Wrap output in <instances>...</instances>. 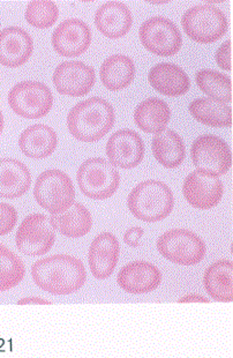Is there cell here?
<instances>
[{"label": "cell", "mask_w": 233, "mask_h": 358, "mask_svg": "<svg viewBox=\"0 0 233 358\" xmlns=\"http://www.w3.org/2000/svg\"><path fill=\"white\" fill-rule=\"evenodd\" d=\"M17 304H20V306H24V304H50V302L37 299V297H30V299H21L20 302H17Z\"/></svg>", "instance_id": "obj_36"}, {"label": "cell", "mask_w": 233, "mask_h": 358, "mask_svg": "<svg viewBox=\"0 0 233 358\" xmlns=\"http://www.w3.org/2000/svg\"><path fill=\"white\" fill-rule=\"evenodd\" d=\"M91 43L89 26L77 19H68L52 34V45L56 52L63 57H77L88 50Z\"/></svg>", "instance_id": "obj_15"}, {"label": "cell", "mask_w": 233, "mask_h": 358, "mask_svg": "<svg viewBox=\"0 0 233 358\" xmlns=\"http://www.w3.org/2000/svg\"><path fill=\"white\" fill-rule=\"evenodd\" d=\"M31 276L43 292L63 296L80 290L87 280V272L79 259L57 255L35 262L31 267Z\"/></svg>", "instance_id": "obj_1"}, {"label": "cell", "mask_w": 233, "mask_h": 358, "mask_svg": "<svg viewBox=\"0 0 233 358\" xmlns=\"http://www.w3.org/2000/svg\"><path fill=\"white\" fill-rule=\"evenodd\" d=\"M59 17V10L54 1L50 0H33L28 3L26 20L30 26L45 29L56 24Z\"/></svg>", "instance_id": "obj_31"}, {"label": "cell", "mask_w": 233, "mask_h": 358, "mask_svg": "<svg viewBox=\"0 0 233 358\" xmlns=\"http://www.w3.org/2000/svg\"><path fill=\"white\" fill-rule=\"evenodd\" d=\"M127 206L137 219L157 222L170 215L174 206V194L167 184L149 179L132 189Z\"/></svg>", "instance_id": "obj_3"}, {"label": "cell", "mask_w": 233, "mask_h": 358, "mask_svg": "<svg viewBox=\"0 0 233 358\" xmlns=\"http://www.w3.org/2000/svg\"><path fill=\"white\" fill-rule=\"evenodd\" d=\"M58 146L57 133L44 124H35L21 133L19 147L29 159H42L54 153Z\"/></svg>", "instance_id": "obj_21"}, {"label": "cell", "mask_w": 233, "mask_h": 358, "mask_svg": "<svg viewBox=\"0 0 233 358\" xmlns=\"http://www.w3.org/2000/svg\"><path fill=\"white\" fill-rule=\"evenodd\" d=\"M180 303H190V302H201V303H208L209 301L208 299H204L202 296L199 295H188L185 296L183 299H179Z\"/></svg>", "instance_id": "obj_35"}, {"label": "cell", "mask_w": 233, "mask_h": 358, "mask_svg": "<svg viewBox=\"0 0 233 358\" xmlns=\"http://www.w3.org/2000/svg\"><path fill=\"white\" fill-rule=\"evenodd\" d=\"M8 104L17 116L37 120L47 116L54 106L50 88L38 81H22L10 90Z\"/></svg>", "instance_id": "obj_8"}, {"label": "cell", "mask_w": 233, "mask_h": 358, "mask_svg": "<svg viewBox=\"0 0 233 358\" xmlns=\"http://www.w3.org/2000/svg\"><path fill=\"white\" fill-rule=\"evenodd\" d=\"M96 74L93 67L82 62H65L54 70V83L58 93L65 96H84L93 90Z\"/></svg>", "instance_id": "obj_13"}, {"label": "cell", "mask_w": 233, "mask_h": 358, "mask_svg": "<svg viewBox=\"0 0 233 358\" xmlns=\"http://www.w3.org/2000/svg\"><path fill=\"white\" fill-rule=\"evenodd\" d=\"M158 252L176 265L193 266L206 256V244L194 232L174 229L165 232L157 241Z\"/></svg>", "instance_id": "obj_7"}, {"label": "cell", "mask_w": 233, "mask_h": 358, "mask_svg": "<svg viewBox=\"0 0 233 358\" xmlns=\"http://www.w3.org/2000/svg\"><path fill=\"white\" fill-rule=\"evenodd\" d=\"M50 221L54 230L70 238L86 236L93 228L91 214L81 203H73L63 212L52 214Z\"/></svg>", "instance_id": "obj_23"}, {"label": "cell", "mask_w": 233, "mask_h": 358, "mask_svg": "<svg viewBox=\"0 0 233 358\" xmlns=\"http://www.w3.org/2000/svg\"><path fill=\"white\" fill-rule=\"evenodd\" d=\"M204 289L217 302L233 301V262L220 260L206 269L204 276Z\"/></svg>", "instance_id": "obj_26"}, {"label": "cell", "mask_w": 233, "mask_h": 358, "mask_svg": "<svg viewBox=\"0 0 233 358\" xmlns=\"http://www.w3.org/2000/svg\"><path fill=\"white\" fill-rule=\"evenodd\" d=\"M54 242L56 231L44 214L28 215L15 235L17 249L28 257L43 256L52 249Z\"/></svg>", "instance_id": "obj_10"}, {"label": "cell", "mask_w": 233, "mask_h": 358, "mask_svg": "<svg viewBox=\"0 0 233 358\" xmlns=\"http://www.w3.org/2000/svg\"><path fill=\"white\" fill-rule=\"evenodd\" d=\"M140 40L149 52L160 57L176 55L183 44L178 27L163 17H150L141 24Z\"/></svg>", "instance_id": "obj_11"}, {"label": "cell", "mask_w": 233, "mask_h": 358, "mask_svg": "<svg viewBox=\"0 0 233 358\" xmlns=\"http://www.w3.org/2000/svg\"><path fill=\"white\" fill-rule=\"evenodd\" d=\"M3 116L1 111H0V136H1V133H3Z\"/></svg>", "instance_id": "obj_37"}, {"label": "cell", "mask_w": 233, "mask_h": 358, "mask_svg": "<svg viewBox=\"0 0 233 358\" xmlns=\"http://www.w3.org/2000/svg\"><path fill=\"white\" fill-rule=\"evenodd\" d=\"M31 185V175L24 163L14 159H0V198L17 199Z\"/></svg>", "instance_id": "obj_22"}, {"label": "cell", "mask_w": 233, "mask_h": 358, "mask_svg": "<svg viewBox=\"0 0 233 358\" xmlns=\"http://www.w3.org/2000/svg\"><path fill=\"white\" fill-rule=\"evenodd\" d=\"M171 110L165 101L150 97L141 102L134 111V122L146 133H160L170 122Z\"/></svg>", "instance_id": "obj_24"}, {"label": "cell", "mask_w": 233, "mask_h": 358, "mask_svg": "<svg viewBox=\"0 0 233 358\" xmlns=\"http://www.w3.org/2000/svg\"><path fill=\"white\" fill-rule=\"evenodd\" d=\"M162 274L156 266L146 262H134L125 266L116 276L120 289L128 294H148L158 288Z\"/></svg>", "instance_id": "obj_17"}, {"label": "cell", "mask_w": 233, "mask_h": 358, "mask_svg": "<svg viewBox=\"0 0 233 358\" xmlns=\"http://www.w3.org/2000/svg\"><path fill=\"white\" fill-rule=\"evenodd\" d=\"M133 24L130 8L120 1H107L95 14V24L104 36L116 40L125 36Z\"/></svg>", "instance_id": "obj_20"}, {"label": "cell", "mask_w": 233, "mask_h": 358, "mask_svg": "<svg viewBox=\"0 0 233 358\" xmlns=\"http://www.w3.org/2000/svg\"><path fill=\"white\" fill-rule=\"evenodd\" d=\"M81 192L93 200L111 198L119 187L120 175L116 166L100 157L87 159L77 170Z\"/></svg>", "instance_id": "obj_4"}, {"label": "cell", "mask_w": 233, "mask_h": 358, "mask_svg": "<svg viewBox=\"0 0 233 358\" xmlns=\"http://www.w3.org/2000/svg\"><path fill=\"white\" fill-rule=\"evenodd\" d=\"M114 106L102 97L77 103L67 116L70 134L82 143H96L114 127Z\"/></svg>", "instance_id": "obj_2"}, {"label": "cell", "mask_w": 233, "mask_h": 358, "mask_svg": "<svg viewBox=\"0 0 233 358\" xmlns=\"http://www.w3.org/2000/svg\"><path fill=\"white\" fill-rule=\"evenodd\" d=\"M33 196L42 208L57 214L73 205L75 189L67 173L61 170H47L37 178Z\"/></svg>", "instance_id": "obj_5"}, {"label": "cell", "mask_w": 233, "mask_h": 358, "mask_svg": "<svg viewBox=\"0 0 233 358\" xmlns=\"http://www.w3.org/2000/svg\"><path fill=\"white\" fill-rule=\"evenodd\" d=\"M190 157L199 171L213 176L224 175L232 166L230 147L222 138L213 134H204L194 140Z\"/></svg>", "instance_id": "obj_9"}, {"label": "cell", "mask_w": 233, "mask_h": 358, "mask_svg": "<svg viewBox=\"0 0 233 358\" xmlns=\"http://www.w3.org/2000/svg\"><path fill=\"white\" fill-rule=\"evenodd\" d=\"M144 231L140 227H133L125 232L123 241L130 248H137L140 245L141 239L144 237Z\"/></svg>", "instance_id": "obj_34"}, {"label": "cell", "mask_w": 233, "mask_h": 358, "mask_svg": "<svg viewBox=\"0 0 233 358\" xmlns=\"http://www.w3.org/2000/svg\"><path fill=\"white\" fill-rule=\"evenodd\" d=\"M148 81L157 93L169 97L183 96L190 87L186 72L172 63L155 65L148 74Z\"/></svg>", "instance_id": "obj_19"}, {"label": "cell", "mask_w": 233, "mask_h": 358, "mask_svg": "<svg viewBox=\"0 0 233 358\" xmlns=\"http://www.w3.org/2000/svg\"><path fill=\"white\" fill-rule=\"evenodd\" d=\"M17 222V209L8 203H0V236L8 235Z\"/></svg>", "instance_id": "obj_32"}, {"label": "cell", "mask_w": 233, "mask_h": 358, "mask_svg": "<svg viewBox=\"0 0 233 358\" xmlns=\"http://www.w3.org/2000/svg\"><path fill=\"white\" fill-rule=\"evenodd\" d=\"M195 81L201 92L211 100L222 103L232 101V83L227 76L217 71L204 69L197 72Z\"/></svg>", "instance_id": "obj_29"}, {"label": "cell", "mask_w": 233, "mask_h": 358, "mask_svg": "<svg viewBox=\"0 0 233 358\" xmlns=\"http://www.w3.org/2000/svg\"><path fill=\"white\" fill-rule=\"evenodd\" d=\"M33 42L29 34L19 27L0 31V64L15 69L27 63L33 55Z\"/></svg>", "instance_id": "obj_18"}, {"label": "cell", "mask_w": 233, "mask_h": 358, "mask_svg": "<svg viewBox=\"0 0 233 358\" xmlns=\"http://www.w3.org/2000/svg\"><path fill=\"white\" fill-rule=\"evenodd\" d=\"M151 150L157 162L167 169L179 166L186 156L183 139L172 129H163L156 133L151 143Z\"/></svg>", "instance_id": "obj_25"}, {"label": "cell", "mask_w": 233, "mask_h": 358, "mask_svg": "<svg viewBox=\"0 0 233 358\" xmlns=\"http://www.w3.org/2000/svg\"><path fill=\"white\" fill-rule=\"evenodd\" d=\"M181 24L187 36L197 43H213L227 31L225 14L211 5H197L186 10Z\"/></svg>", "instance_id": "obj_6"}, {"label": "cell", "mask_w": 233, "mask_h": 358, "mask_svg": "<svg viewBox=\"0 0 233 358\" xmlns=\"http://www.w3.org/2000/svg\"><path fill=\"white\" fill-rule=\"evenodd\" d=\"M107 156L112 166L121 169L135 168L144 159V140L132 129L116 131L107 141Z\"/></svg>", "instance_id": "obj_14"}, {"label": "cell", "mask_w": 233, "mask_h": 358, "mask_svg": "<svg viewBox=\"0 0 233 358\" xmlns=\"http://www.w3.org/2000/svg\"><path fill=\"white\" fill-rule=\"evenodd\" d=\"M217 65L225 71L232 70L231 64V41H225L216 52Z\"/></svg>", "instance_id": "obj_33"}, {"label": "cell", "mask_w": 233, "mask_h": 358, "mask_svg": "<svg viewBox=\"0 0 233 358\" xmlns=\"http://www.w3.org/2000/svg\"><path fill=\"white\" fill-rule=\"evenodd\" d=\"M194 120L206 127H232V109L225 103L211 99H197L188 106Z\"/></svg>", "instance_id": "obj_28"}, {"label": "cell", "mask_w": 233, "mask_h": 358, "mask_svg": "<svg viewBox=\"0 0 233 358\" xmlns=\"http://www.w3.org/2000/svg\"><path fill=\"white\" fill-rule=\"evenodd\" d=\"M183 193L195 208L211 209L223 198V182L217 176L195 170L185 179Z\"/></svg>", "instance_id": "obj_12"}, {"label": "cell", "mask_w": 233, "mask_h": 358, "mask_svg": "<svg viewBox=\"0 0 233 358\" xmlns=\"http://www.w3.org/2000/svg\"><path fill=\"white\" fill-rule=\"evenodd\" d=\"M120 256V245L116 236L103 232L95 237L89 248L88 262L90 272L97 280L110 278Z\"/></svg>", "instance_id": "obj_16"}, {"label": "cell", "mask_w": 233, "mask_h": 358, "mask_svg": "<svg viewBox=\"0 0 233 358\" xmlns=\"http://www.w3.org/2000/svg\"><path fill=\"white\" fill-rule=\"evenodd\" d=\"M24 262L6 246L0 244V292L17 287L24 278Z\"/></svg>", "instance_id": "obj_30"}, {"label": "cell", "mask_w": 233, "mask_h": 358, "mask_svg": "<svg viewBox=\"0 0 233 358\" xmlns=\"http://www.w3.org/2000/svg\"><path fill=\"white\" fill-rule=\"evenodd\" d=\"M135 77V65L130 57L114 55L105 59L100 67V80L111 92L125 90Z\"/></svg>", "instance_id": "obj_27"}]
</instances>
